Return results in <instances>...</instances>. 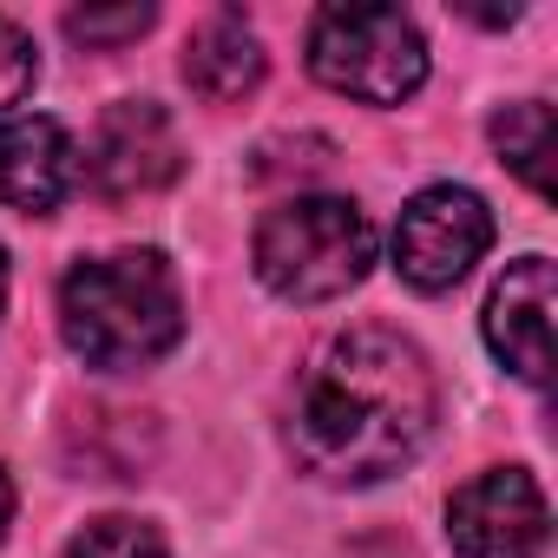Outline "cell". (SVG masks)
<instances>
[{
	"label": "cell",
	"instance_id": "cell-1",
	"mask_svg": "<svg viewBox=\"0 0 558 558\" xmlns=\"http://www.w3.org/2000/svg\"><path fill=\"white\" fill-rule=\"evenodd\" d=\"M434 368L395 329L336 336L296 388L290 453L323 486H381L434 434Z\"/></svg>",
	"mask_w": 558,
	"mask_h": 558
},
{
	"label": "cell",
	"instance_id": "cell-2",
	"mask_svg": "<svg viewBox=\"0 0 558 558\" xmlns=\"http://www.w3.org/2000/svg\"><path fill=\"white\" fill-rule=\"evenodd\" d=\"M60 336L86 368H151L184 342V290L158 250L86 256L60 283Z\"/></svg>",
	"mask_w": 558,
	"mask_h": 558
},
{
	"label": "cell",
	"instance_id": "cell-3",
	"mask_svg": "<svg viewBox=\"0 0 558 558\" xmlns=\"http://www.w3.org/2000/svg\"><path fill=\"white\" fill-rule=\"evenodd\" d=\"M256 276L283 303H336L375 263V223L355 197H283L256 223Z\"/></svg>",
	"mask_w": 558,
	"mask_h": 558
},
{
	"label": "cell",
	"instance_id": "cell-4",
	"mask_svg": "<svg viewBox=\"0 0 558 558\" xmlns=\"http://www.w3.org/2000/svg\"><path fill=\"white\" fill-rule=\"evenodd\" d=\"M310 73L362 106H401L427 86V40L401 8H323L310 21Z\"/></svg>",
	"mask_w": 558,
	"mask_h": 558
},
{
	"label": "cell",
	"instance_id": "cell-5",
	"mask_svg": "<svg viewBox=\"0 0 558 558\" xmlns=\"http://www.w3.org/2000/svg\"><path fill=\"white\" fill-rule=\"evenodd\" d=\"M486 250H493V210L466 184L414 191L401 223H395V269H401V283H414L421 296L453 290Z\"/></svg>",
	"mask_w": 558,
	"mask_h": 558
},
{
	"label": "cell",
	"instance_id": "cell-6",
	"mask_svg": "<svg viewBox=\"0 0 558 558\" xmlns=\"http://www.w3.org/2000/svg\"><path fill=\"white\" fill-rule=\"evenodd\" d=\"M447 545L460 558H545L551 506L525 466H486L447 499Z\"/></svg>",
	"mask_w": 558,
	"mask_h": 558
},
{
	"label": "cell",
	"instance_id": "cell-7",
	"mask_svg": "<svg viewBox=\"0 0 558 558\" xmlns=\"http://www.w3.org/2000/svg\"><path fill=\"white\" fill-rule=\"evenodd\" d=\"M80 171L93 178V191L106 204L158 197L184 171V145H178L171 112L158 99H119V106H106L99 125H93V145H86Z\"/></svg>",
	"mask_w": 558,
	"mask_h": 558
},
{
	"label": "cell",
	"instance_id": "cell-8",
	"mask_svg": "<svg viewBox=\"0 0 558 558\" xmlns=\"http://www.w3.org/2000/svg\"><path fill=\"white\" fill-rule=\"evenodd\" d=\"M486 349L512 381H551V256L506 263V276L486 296Z\"/></svg>",
	"mask_w": 558,
	"mask_h": 558
},
{
	"label": "cell",
	"instance_id": "cell-9",
	"mask_svg": "<svg viewBox=\"0 0 558 558\" xmlns=\"http://www.w3.org/2000/svg\"><path fill=\"white\" fill-rule=\"evenodd\" d=\"M80 184V145L60 119H0V210L53 217Z\"/></svg>",
	"mask_w": 558,
	"mask_h": 558
},
{
	"label": "cell",
	"instance_id": "cell-10",
	"mask_svg": "<svg viewBox=\"0 0 558 558\" xmlns=\"http://www.w3.org/2000/svg\"><path fill=\"white\" fill-rule=\"evenodd\" d=\"M263 73H269V53H263V40L250 34V21L243 14H210L204 27H191V40H184V86L197 93V99H210V106H236V99H250L256 86H263Z\"/></svg>",
	"mask_w": 558,
	"mask_h": 558
},
{
	"label": "cell",
	"instance_id": "cell-11",
	"mask_svg": "<svg viewBox=\"0 0 558 558\" xmlns=\"http://www.w3.org/2000/svg\"><path fill=\"white\" fill-rule=\"evenodd\" d=\"M493 151L499 165L532 191V197H551V106L545 99H512L493 112Z\"/></svg>",
	"mask_w": 558,
	"mask_h": 558
},
{
	"label": "cell",
	"instance_id": "cell-12",
	"mask_svg": "<svg viewBox=\"0 0 558 558\" xmlns=\"http://www.w3.org/2000/svg\"><path fill=\"white\" fill-rule=\"evenodd\" d=\"M60 558H171L165 551V538H158V525H145V519H125V512H112V519H93Z\"/></svg>",
	"mask_w": 558,
	"mask_h": 558
},
{
	"label": "cell",
	"instance_id": "cell-13",
	"mask_svg": "<svg viewBox=\"0 0 558 558\" xmlns=\"http://www.w3.org/2000/svg\"><path fill=\"white\" fill-rule=\"evenodd\" d=\"M151 21H158V8H138V0L132 8H73L66 14V40L86 47V53H112V47L151 34Z\"/></svg>",
	"mask_w": 558,
	"mask_h": 558
},
{
	"label": "cell",
	"instance_id": "cell-14",
	"mask_svg": "<svg viewBox=\"0 0 558 558\" xmlns=\"http://www.w3.org/2000/svg\"><path fill=\"white\" fill-rule=\"evenodd\" d=\"M34 80H40V53H34V40H27V27L0 14V119H8V112L34 93Z\"/></svg>",
	"mask_w": 558,
	"mask_h": 558
},
{
	"label": "cell",
	"instance_id": "cell-15",
	"mask_svg": "<svg viewBox=\"0 0 558 558\" xmlns=\"http://www.w3.org/2000/svg\"><path fill=\"white\" fill-rule=\"evenodd\" d=\"M8 525H14V480L0 473V538H8Z\"/></svg>",
	"mask_w": 558,
	"mask_h": 558
},
{
	"label": "cell",
	"instance_id": "cell-16",
	"mask_svg": "<svg viewBox=\"0 0 558 558\" xmlns=\"http://www.w3.org/2000/svg\"><path fill=\"white\" fill-rule=\"evenodd\" d=\"M0 316H8V250H0Z\"/></svg>",
	"mask_w": 558,
	"mask_h": 558
}]
</instances>
